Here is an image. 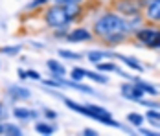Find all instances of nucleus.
<instances>
[{
  "mask_svg": "<svg viewBox=\"0 0 160 136\" xmlns=\"http://www.w3.org/2000/svg\"><path fill=\"white\" fill-rule=\"evenodd\" d=\"M46 68L52 74V77H66V68L63 63H59L57 59H48L46 61Z\"/></svg>",
  "mask_w": 160,
  "mask_h": 136,
  "instance_id": "obj_12",
  "label": "nucleus"
},
{
  "mask_svg": "<svg viewBox=\"0 0 160 136\" xmlns=\"http://www.w3.org/2000/svg\"><path fill=\"white\" fill-rule=\"evenodd\" d=\"M120 94H122L123 99L134 101V103H138V101L145 96L144 90L138 87V83H136V81H131V79H129L127 83H122V85H120Z\"/></svg>",
  "mask_w": 160,
  "mask_h": 136,
  "instance_id": "obj_6",
  "label": "nucleus"
},
{
  "mask_svg": "<svg viewBox=\"0 0 160 136\" xmlns=\"http://www.w3.org/2000/svg\"><path fill=\"white\" fill-rule=\"evenodd\" d=\"M22 46L15 44V46H0V55H8V57H17L20 53Z\"/></svg>",
  "mask_w": 160,
  "mask_h": 136,
  "instance_id": "obj_20",
  "label": "nucleus"
},
{
  "mask_svg": "<svg viewBox=\"0 0 160 136\" xmlns=\"http://www.w3.org/2000/svg\"><path fill=\"white\" fill-rule=\"evenodd\" d=\"M145 120H160V108H147Z\"/></svg>",
  "mask_w": 160,
  "mask_h": 136,
  "instance_id": "obj_26",
  "label": "nucleus"
},
{
  "mask_svg": "<svg viewBox=\"0 0 160 136\" xmlns=\"http://www.w3.org/2000/svg\"><path fill=\"white\" fill-rule=\"evenodd\" d=\"M64 9H66V15H68V18H70V22H78L81 17L85 15V11H83V4L64 6Z\"/></svg>",
  "mask_w": 160,
  "mask_h": 136,
  "instance_id": "obj_15",
  "label": "nucleus"
},
{
  "mask_svg": "<svg viewBox=\"0 0 160 136\" xmlns=\"http://www.w3.org/2000/svg\"><path fill=\"white\" fill-rule=\"evenodd\" d=\"M42 116H44V118H46L48 121H55L59 114H57V110H53V108H48V107H44V108H42Z\"/></svg>",
  "mask_w": 160,
  "mask_h": 136,
  "instance_id": "obj_25",
  "label": "nucleus"
},
{
  "mask_svg": "<svg viewBox=\"0 0 160 136\" xmlns=\"http://www.w3.org/2000/svg\"><path fill=\"white\" fill-rule=\"evenodd\" d=\"M132 81H136L138 83V87L144 90V94L145 96H158L160 92H158V88L155 87V85H151V83H147V81H142V79H138V77H134Z\"/></svg>",
  "mask_w": 160,
  "mask_h": 136,
  "instance_id": "obj_16",
  "label": "nucleus"
},
{
  "mask_svg": "<svg viewBox=\"0 0 160 136\" xmlns=\"http://www.w3.org/2000/svg\"><path fill=\"white\" fill-rule=\"evenodd\" d=\"M4 116V105H2V101H0V118Z\"/></svg>",
  "mask_w": 160,
  "mask_h": 136,
  "instance_id": "obj_33",
  "label": "nucleus"
},
{
  "mask_svg": "<svg viewBox=\"0 0 160 136\" xmlns=\"http://www.w3.org/2000/svg\"><path fill=\"white\" fill-rule=\"evenodd\" d=\"M92 33H94V37L101 39L103 44L112 48L116 44L125 43L129 39V35H132L134 31L129 24V18L122 17L116 11H107V13H101L94 20Z\"/></svg>",
  "mask_w": 160,
  "mask_h": 136,
  "instance_id": "obj_1",
  "label": "nucleus"
},
{
  "mask_svg": "<svg viewBox=\"0 0 160 136\" xmlns=\"http://www.w3.org/2000/svg\"><path fill=\"white\" fill-rule=\"evenodd\" d=\"M134 41L140 46L158 50L160 48V28H151V26H142L132 33Z\"/></svg>",
  "mask_w": 160,
  "mask_h": 136,
  "instance_id": "obj_5",
  "label": "nucleus"
},
{
  "mask_svg": "<svg viewBox=\"0 0 160 136\" xmlns=\"http://www.w3.org/2000/svg\"><path fill=\"white\" fill-rule=\"evenodd\" d=\"M28 79H33V81H41L42 76L37 72V70H32V68H28Z\"/></svg>",
  "mask_w": 160,
  "mask_h": 136,
  "instance_id": "obj_30",
  "label": "nucleus"
},
{
  "mask_svg": "<svg viewBox=\"0 0 160 136\" xmlns=\"http://www.w3.org/2000/svg\"><path fill=\"white\" fill-rule=\"evenodd\" d=\"M0 68H2V63H0Z\"/></svg>",
  "mask_w": 160,
  "mask_h": 136,
  "instance_id": "obj_35",
  "label": "nucleus"
},
{
  "mask_svg": "<svg viewBox=\"0 0 160 136\" xmlns=\"http://www.w3.org/2000/svg\"><path fill=\"white\" fill-rule=\"evenodd\" d=\"M68 31H70V28H59V30H53L52 33H53V39H63V41H66Z\"/></svg>",
  "mask_w": 160,
  "mask_h": 136,
  "instance_id": "obj_27",
  "label": "nucleus"
},
{
  "mask_svg": "<svg viewBox=\"0 0 160 136\" xmlns=\"http://www.w3.org/2000/svg\"><path fill=\"white\" fill-rule=\"evenodd\" d=\"M105 57H114V52H105V50H90V52H87V61H90L92 64H98V63L105 61Z\"/></svg>",
  "mask_w": 160,
  "mask_h": 136,
  "instance_id": "obj_13",
  "label": "nucleus"
},
{
  "mask_svg": "<svg viewBox=\"0 0 160 136\" xmlns=\"http://www.w3.org/2000/svg\"><path fill=\"white\" fill-rule=\"evenodd\" d=\"M61 99H63V103L70 110H74V112H78V114H83V116H87V118H90V120L98 121V123H101V125H107V127H116V129H123L125 133H131L132 134V131H129V129H125L122 123L118 120H114L112 116H103V114H96L94 110H90L87 105H81V103H78V101H72V99H68L66 96H61Z\"/></svg>",
  "mask_w": 160,
  "mask_h": 136,
  "instance_id": "obj_2",
  "label": "nucleus"
},
{
  "mask_svg": "<svg viewBox=\"0 0 160 136\" xmlns=\"http://www.w3.org/2000/svg\"><path fill=\"white\" fill-rule=\"evenodd\" d=\"M85 79H90V81H94V83H101V85H109V77L103 76V72L85 70Z\"/></svg>",
  "mask_w": 160,
  "mask_h": 136,
  "instance_id": "obj_17",
  "label": "nucleus"
},
{
  "mask_svg": "<svg viewBox=\"0 0 160 136\" xmlns=\"http://www.w3.org/2000/svg\"><path fill=\"white\" fill-rule=\"evenodd\" d=\"M57 55H61L63 59H68V61H81L83 55L78 53V52H72V50H57Z\"/></svg>",
  "mask_w": 160,
  "mask_h": 136,
  "instance_id": "obj_22",
  "label": "nucleus"
},
{
  "mask_svg": "<svg viewBox=\"0 0 160 136\" xmlns=\"http://www.w3.org/2000/svg\"><path fill=\"white\" fill-rule=\"evenodd\" d=\"M13 118L20 121H37L39 120V112L33 108H26V107H13Z\"/></svg>",
  "mask_w": 160,
  "mask_h": 136,
  "instance_id": "obj_11",
  "label": "nucleus"
},
{
  "mask_svg": "<svg viewBox=\"0 0 160 136\" xmlns=\"http://www.w3.org/2000/svg\"><path fill=\"white\" fill-rule=\"evenodd\" d=\"M35 133L37 134H42V136H52L55 134V131H57V127L53 125V123H48V121H35Z\"/></svg>",
  "mask_w": 160,
  "mask_h": 136,
  "instance_id": "obj_14",
  "label": "nucleus"
},
{
  "mask_svg": "<svg viewBox=\"0 0 160 136\" xmlns=\"http://www.w3.org/2000/svg\"><path fill=\"white\" fill-rule=\"evenodd\" d=\"M114 59L122 61V63L127 66L129 70H132V72H136V74H144V72H145L144 64H142V63H140L138 59H134V57H129V55H123V53H116V52H114Z\"/></svg>",
  "mask_w": 160,
  "mask_h": 136,
  "instance_id": "obj_10",
  "label": "nucleus"
},
{
  "mask_svg": "<svg viewBox=\"0 0 160 136\" xmlns=\"http://www.w3.org/2000/svg\"><path fill=\"white\" fill-rule=\"evenodd\" d=\"M6 94L11 101H24V99H30L32 98V92L30 88L22 87V85H8Z\"/></svg>",
  "mask_w": 160,
  "mask_h": 136,
  "instance_id": "obj_9",
  "label": "nucleus"
},
{
  "mask_svg": "<svg viewBox=\"0 0 160 136\" xmlns=\"http://www.w3.org/2000/svg\"><path fill=\"white\" fill-rule=\"evenodd\" d=\"M70 79H72V81H83V79H85V68L74 66V68L70 70Z\"/></svg>",
  "mask_w": 160,
  "mask_h": 136,
  "instance_id": "obj_24",
  "label": "nucleus"
},
{
  "mask_svg": "<svg viewBox=\"0 0 160 136\" xmlns=\"http://www.w3.org/2000/svg\"><path fill=\"white\" fill-rule=\"evenodd\" d=\"M147 0H112V11L120 13L125 18L144 15V8Z\"/></svg>",
  "mask_w": 160,
  "mask_h": 136,
  "instance_id": "obj_4",
  "label": "nucleus"
},
{
  "mask_svg": "<svg viewBox=\"0 0 160 136\" xmlns=\"http://www.w3.org/2000/svg\"><path fill=\"white\" fill-rule=\"evenodd\" d=\"M48 2H52V0H32L30 4L24 6V11H35V9H41V8H44Z\"/></svg>",
  "mask_w": 160,
  "mask_h": 136,
  "instance_id": "obj_23",
  "label": "nucleus"
},
{
  "mask_svg": "<svg viewBox=\"0 0 160 136\" xmlns=\"http://www.w3.org/2000/svg\"><path fill=\"white\" fill-rule=\"evenodd\" d=\"M81 134H83V136H98V131L90 129V127H87V129H83V131H81Z\"/></svg>",
  "mask_w": 160,
  "mask_h": 136,
  "instance_id": "obj_32",
  "label": "nucleus"
},
{
  "mask_svg": "<svg viewBox=\"0 0 160 136\" xmlns=\"http://www.w3.org/2000/svg\"><path fill=\"white\" fill-rule=\"evenodd\" d=\"M92 41H94V33H92V30L83 28V26H78V28L70 30L68 31V35H66V43H70V44L92 43Z\"/></svg>",
  "mask_w": 160,
  "mask_h": 136,
  "instance_id": "obj_7",
  "label": "nucleus"
},
{
  "mask_svg": "<svg viewBox=\"0 0 160 136\" xmlns=\"http://www.w3.org/2000/svg\"><path fill=\"white\" fill-rule=\"evenodd\" d=\"M17 76H18L20 81H26V79H28V70H26V68H18V70H17Z\"/></svg>",
  "mask_w": 160,
  "mask_h": 136,
  "instance_id": "obj_31",
  "label": "nucleus"
},
{
  "mask_svg": "<svg viewBox=\"0 0 160 136\" xmlns=\"http://www.w3.org/2000/svg\"><path fill=\"white\" fill-rule=\"evenodd\" d=\"M138 134L142 136H160V131H151V129H142V127H138Z\"/></svg>",
  "mask_w": 160,
  "mask_h": 136,
  "instance_id": "obj_29",
  "label": "nucleus"
},
{
  "mask_svg": "<svg viewBox=\"0 0 160 136\" xmlns=\"http://www.w3.org/2000/svg\"><path fill=\"white\" fill-rule=\"evenodd\" d=\"M120 66L116 64V63H112V61H101V63H98L96 64V70L98 72H103V74H107V72H116Z\"/></svg>",
  "mask_w": 160,
  "mask_h": 136,
  "instance_id": "obj_19",
  "label": "nucleus"
},
{
  "mask_svg": "<svg viewBox=\"0 0 160 136\" xmlns=\"http://www.w3.org/2000/svg\"><path fill=\"white\" fill-rule=\"evenodd\" d=\"M42 20H44V26L48 30H59V28H68L72 22L66 15V9L64 6H57V4H52L50 8L44 9V15H42Z\"/></svg>",
  "mask_w": 160,
  "mask_h": 136,
  "instance_id": "obj_3",
  "label": "nucleus"
},
{
  "mask_svg": "<svg viewBox=\"0 0 160 136\" xmlns=\"http://www.w3.org/2000/svg\"><path fill=\"white\" fill-rule=\"evenodd\" d=\"M4 131H6V127H4V123H0V134H4Z\"/></svg>",
  "mask_w": 160,
  "mask_h": 136,
  "instance_id": "obj_34",
  "label": "nucleus"
},
{
  "mask_svg": "<svg viewBox=\"0 0 160 136\" xmlns=\"http://www.w3.org/2000/svg\"><path fill=\"white\" fill-rule=\"evenodd\" d=\"M145 121V116L144 114H140V112H129L127 114V123L129 125H132V127H142Z\"/></svg>",
  "mask_w": 160,
  "mask_h": 136,
  "instance_id": "obj_18",
  "label": "nucleus"
},
{
  "mask_svg": "<svg viewBox=\"0 0 160 136\" xmlns=\"http://www.w3.org/2000/svg\"><path fill=\"white\" fill-rule=\"evenodd\" d=\"M4 127H6L4 134H8V136H22L24 134V131H22L20 125H15V123H4Z\"/></svg>",
  "mask_w": 160,
  "mask_h": 136,
  "instance_id": "obj_21",
  "label": "nucleus"
},
{
  "mask_svg": "<svg viewBox=\"0 0 160 136\" xmlns=\"http://www.w3.org/2000/svg\"><path fill=\"white\" fill-rule=\"evenodd\" d=\"M144 18L151 24H160V0H147L145 2Z\"/></svg>",
  "mask_w": 160,
  "mask_h": 136,
  "instance_id": "obj_8",
  "label": "nucleus"
},
{
  "mask_svg": "<svg viewBox=\"0 0 160 136\" xmlns=\"http://www.w3.org/2000/svg\"><path fill=\"white\" fill-rule=\"evenodd\" d=\"M52 4H57V6H72V4H85V0H52Z\"/></svg>",
  "mask_w": 160,
  "mask_h": 136,
  "instance_id": "obj_28",
  "label": "nucleus"
}]
</instances>
